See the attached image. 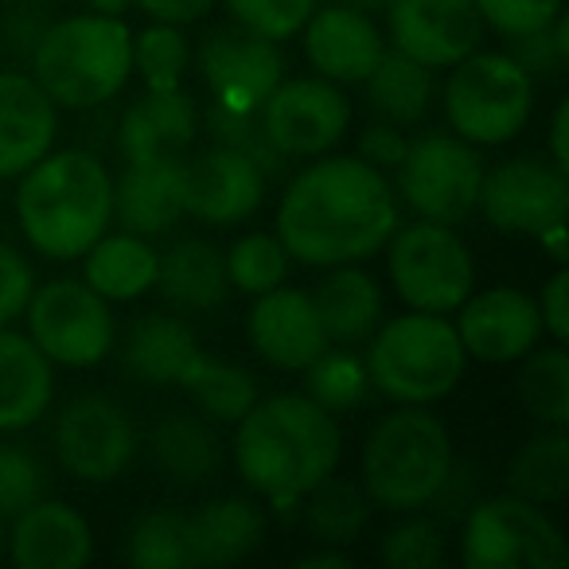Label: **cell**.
I'll return each mask as SVG.
<instances>
[{"mask_svg": "<svg viewBox=\"0 0 569 569\" xmlns=\"http://www.w3.org/2000/svg\"><path fill=\"white\" fill-rule=\"evenodd\" d=\"M59 106L32 74L0 71V180H17L56 144Z\"/></svg>", "mask_w": 569, "mask_h": 569, "instance_id": "7402d4cb", "label": "cell"}, {"mask_svg": "<svg viewBox=\"0 0 569 569\" xmlns=\"http://www.w3.org/2000/svg\"><path fill=\"white\" fill-rule=\"evenodd\" d=\"M126 558L137 569H191L188 515L183 511H149L133 522L126 542Z\"/></svg>", "mask_w": 569, "mask_h": 569, "instance_id": "74e56055", "label": "cell"}, {"mask_svg": "<svg viewBox=\"0 0 569 569\" xmlns=\"http://www.w3.org/2000/svg\"><path fill=\"white\" fill-rule=\"evenodd\" d=\"M4 542L20 569H82L94 553L90 522L48 496L12 519V535Z\"/></svg>", "mask_w": 569, "mask_h": 569, "instance_id": "603a6c76", "label": "cell"}, {"mask_svg": "<svg viewBox=\"0 0 569 569\" xmlns=\"http://www.w3.org/2000/svg\"><path fill=\"white\" fill-rule=\"evenodd\" d=\"M137 9L144 17L160 20V24H176V28H188L196 20H203L211 12L214 0H133Z\"/></svg>", "mask_w": 569, "mask_h": 569, "instance_id": "f907efd6", "label": "cell"}, {"mask_svg": "<svg viewBox=\"0 0 569 569\" xmlns=\"http://www.w3.org/2000/svg\"><path fill=\"white\" fill-rule=\"evenodd\" d=\"M269 176L250 157L214 144L188 160V214L211 222V227H234L258 214L266 203Z\"/></svg>", "mask_w": 569, "mask_h": 569, "instance_id": "d6986e66", "label": "cell"}, {"mask_svg": "<svg viewBox=\"0 0 569 569\" xmlns=\"http://www.w3.org/2000/svg\"><path fill=\"white\" fill-rule=\"evenodd\" d=\"M230 449L246 488L258 491L277 511H289L340 468L343 433L336 413L309 395H273L258 398L234 421Z\"/></svg>", "mask_w": 569, "mask_h": 569, "instance_id": "7a4b0ae2", "label": "cell"}, {"mask_svg": "<svg viewBox=\"0 0 569 569\" xmlns=\"http://www.w3.org/2000/svg\"><path fill=\"white\" fill-rule=\"evenodd\" d=\"M398 227V196L387 172L359 157H317L277 203V230L289 258L332 269L367 261Z\"/></svg>", "mask_w": 569, "mask_h": 569, "instance_id": "6da1fadb", "label": "cell"}, {"mask_svg": "<svg viewBox=\"0 0 569 569\" xmlns=\"http://www.w3.org/2000/svg\"><path fill=\"white\" fill-rule=\"evenodd\" d=\"M199 110L196 98L183 87L172 90H144L118 126V149L126 164L133 160H160V157H183L196 141Z\"/></svg>", "mask_w": 569, "mask_h": 569, "instance_id": "cb8c5ba5", "label": "cell"}, {"mask_svg": "<svg viewBox=\"0 0 569 569\" xmlns=\"http://www.w3.org/2000/svg\"><path fill=\"white\" fill-rule=\"evenodd\" d=\"M538 242H542L546 250H550V258L561 266V261H566V222H558V227L542 230V234H538Z\"/></svg>", "mask_w": 569, "mask_h": 569, "instance_id": "db71d44e", "label": "cell"}, {"mask_svg": "<svg viewBox=\"0 0 569 569\" xmlns=\"http://www.w3.org/2000/svg\"><path fill=\"white\" fill-rule=\"evenodd\" d=\"M160 253L133 230L102 234L82 253V277L106 301H137L157 284Z\"/></svg>", "mask_w": 569, "mask_h": 569, "instance_id": "f1b7e54d", "label": "cell"}, {"mask_svg": "<svg viewBox=\"0 0 569 569\" xmlns=\"http://www.w3.org/2000/svg\"><path fill=\"white\" fill-rule=\"evenodd\" d=\"M56 395L51 359L32 343V336L0 328V433H20L36 426Z\"/></svg>", "mask_w": 569, "mask_h": 569, "instance_id": "d4e9b609", "label": "cell"}, {"mask_svg": "<svg viewBox=\"0 0 569 569\" xmlns=\"http://www.w3.org/2000/svg\"><path fill=\"white\" fill-rule=\"evenodd\" d=\"M566 558L558 522L515 491L476 499L465 511L460 561L468 569H561Z\"/></svg>", "mask_w": 569, "mask_h": 569, "instance_id": "9c48e42d", "label": "cell"}, {"mask_svg": "<svg viewBox=\"0 0 569 569\" xmlns=\"http://www.w3.org/2000/svg\"><path fill=\"white\" fill-rule=\"evenodd\" d=\"M476 207L503 234L538 238L542 230L566 222V207H569L566 172L538 157L503 160L491 172L483 168Z\"/></svg>", "mask_w": 569, "mask_h": 569, "instance_id": "4fadbf2b", "label": "cell"}, {"mask_svg": "<svg viewBox=\"0 0 569 569\" xmlns=\"http://www.w3.org/2000/svg\"><path fill=\"white\" fill-rule=\"evenodd\" d=\"M191 63V43L183 28L152 20L144 32L133 36V67L149 90H172L183 82Z\"/></svg>", "mask_w": 569, "mask_h": 569, "instance_id": "ab89813d", "label": "cell"}, {"mask_svg": "<svg viewBox=\"0 0 569 569\" xmlns=\"http://www.w3.org/2000/svg\"><path fill=\"white\" fill-rule=\"evenodd\" d=\"M4 538L9 535H4V519H0V558H4Z\"/></svg>", "mask_w": 569, "mask_h": 569, "instance_id": "6f0895ef", "label": "cell"}, {"mask_svg": "<svg viewBox=\"0 0 569 569\" xmlns=\"http://www.w3.org/2000/svg\"><path fill=\"white\" fill-rule=\"evenodd\" d=\"M367 379L398 406H433L465 379V343L457 325L437 312H406L371 332Z\"/></svg>", "mask_w": 569, "mask_h": 569, "instance_id": "8992f818", "label": "cell"}, {"mask_svg": "<svg viewBox=\"0 0 569 569\" xmlns=\"http://www.w3.org/2000/svg\"><path fill=\"white\" fill-rule=\"evenodd\" d=\"M457 312V336L465 343V356L480 363H519L546 336L538 301L511 284L483 289V293L472 289Z\"/></svg>", "mask_w": 569, "mask_h": 569, "instance_id": "e0dca14e", "label": "cell"}, {"mask_svg": "<svg viewBox=\"0 0 569 569\" xmlns=\"http://www.w3.org/2000/svg\"><path fill=\"white\" fill-rule=\"evenodd\" d=\"M43 496H48L43 460L24 445H0V519L12 522Z\"/></svg>", "mask_w": 569, "mask_h": 569, "instance_id": "60d3db41", "label": "cell"}, {"mask_svg": "<svg viewBox=\"0 0 569 569\" xmlns=\"http://www.w3.org/2000/svg\"><path fill=\"white\" fill-rule=\"evenodd\" d=\"M266 538V515L242 496L211 499L188 515V542L196 566H234Z\"/></svg>", "mask_w": 569, "mask_h": 569, "instance_id": "4316f807", "label": "cell"}, {"mask_svg": "<svg viewBox=\"0 0 569 569\" xmlns=\"http://www.w3.org/2000/svg\"><path fill=\"white\" fill-rule=\"evenodd\" d=\"M507 56L522 67L527 74H558L561 67L569 63V24L566 17H553L546 28H535V32L511 36V51Z\"/></svg>", "mask_w": 569, "mask_h": 569, "instance_id": "f6af8a7d", "label": "cell"}, {"mask_svg": "<svg viewBox=\"0 0 569 569\" xmlns=\"http://www.w3.org/2000/svg\"><path fill=\"white\" fill-rule=\"evenodd\" d=\"M246 340L277 371H305L328 348V332L320 325L312 293L284 289V284L253 297L250 317H246Z\"/></svg>", "mask_w": 569, "mask_h": 569, "instance_id": "ac0fdd59", "label": "cell"}, {"mask_svg": "<svg viewBox=\"0 0 569 569\" xmlns=\"http://www.w3.org/2000/svg\"><path fill=\"white\" fill-rule=\"evenodd\" d=\"M133 74V32L121 17L82 12L43 28L32 48V79L63 110H94Z\"/></svg>", "mask_w": 569, "mask_h": 569, "instance_id": "277c9868", "label": "cell"}, {"mask_svg": "<svg viewBox=\"0 0 569 569\" xmlns=\"http://www.w3.org/2000/svg\"><path fill=\"white\" fill-rule=\"evenodd\" d=\"M382 561L395 569H429L445 561V535L433 519H406L382 538Z\"/></svg>", "mask_w": 569, "mask_h": 569, "instance_id": "ee69618b", "label": "cell"}, {"mask_svg": "<svg viewBox=\"0 0 569 569\" xmlns=\"http://www.w3.org/2000/svg\"><path fill=\"white\" fill-rule=\"evenodd\" d=\"M199 340L180 317L149 312L126 336V371H133L149 387H180L183 371L199 356Z\"/></svg>", "mask_w": 569, "mask_h": 569, "instance_id": "f546056e", "label": "cell"}, {"mask_svg": "<svg viewBox=\"0 0 569 569\" xmlns=\"http://www.w3.org/2000/svg\"><path fill=\"white\" fill-rule=\"evenodd\" d=\"M535 110V74L507 51H472L445 82V118L472 144H507Z\"/></svg>", "mask_w": 569, "mask_h": 569, "instance_id": "52a82bcc", "label": "cell"}, {"mask_svg": "<svg viewBox=\"0 0 569 569\" xmlns=\"http://www.w3.org/2000/svg\"><path fill=\"white\" fill-rule=\"evenodd\" d=\"M317 0H227V12L234 24L250 28V32L266 36V40L281 43L297 36L309 24Z\"/></svg>", "mask_w": 569, "mask_h": 569, "instance_id": "7bdbcfd3", "label": "cell"}, {"mask_svg": "<svg viewBox=\"0 0 569 569\" xmlns=\"http://www.w3.org/2000/svg\"><path fill=\"white\" fill-rule=\"evenodd\" d=\"M398 172V196L418 219L429 222H465L476 211L483 180L480 144L457 133H426L406 144Z\"/></svg>", "mask_w": 569, "mask_h": 569, "instance_id": "30bf717a", "label": "cell"}, {"mask_svg": "<svg viewBox=\"0 0 569 569\" xmlns=\"http://www.w3.org/2000/svg\"><path fill=\"white\" fill-rule=\"evenodd\" d=\"M343 566H351V558L340 550H317V553L297 558V569H343Z\"/></svg>", "mask_w": 569, "mask_h": 569, "instance_id": "f5cc1de1", "label": "cell"}, {"mask_svg": "<svg viewBox=\"0 0 569 569\" xmlns=\"http://www.w3.org/2000/svg\"><path fill=\"white\" fill-rule=\"evenodd\" d=\"M149 449L152 460L180 483L207 480L222 465L219 433L203 418H196V413H172V418L157 421V429L149 437Z\"/></svg>", "mask_w": 569, "mask_h": 569, "instance_id": "1f68e13d", "label": "cell"}, {"mask_svg": "<svg viewBox=\"0 0 569 569\" xmlns=\"http://www.w3.org/2000/svg\"><path fill=\"white\" fill-rule=\"evenodd\" d=\"M305 503V527L320 546H348L359 538V530L371 519V499L363 488L348 480H336V472L328 480H320Z\"/></svg>", "mask_w": 569, "mask_h": 569, "instance_id": "d590c367", "label": "cell"}, {"mask_svg": "<svg viewBox=\"0 0 569 569\" xmlns=\"http://www.w3.org/2000/svg\"><path fill=\"white\" fill-rule=\"evenodd\" d=\"M188 214V160H133L113 183V219L141 238L164 234Z\"/></svg>", "mask_w": 569, "mask_h": 569, "instance_id": "44dd1931", "label": "cell"}, {"mask_svg": "<svg viewBox=\"0 0 569 569\" xmlns=\"http://www.w3.org/2000/svg\"><path fill=\"white\" fill-rule=\"evenodd\" d=\"M371 390L367 363L348 348V343H328L309 367H305V395L328 413H343L359 406Z\"/></svg>", "mask_w": 569, "mask_h": 569, "instance_id": "8d00e7d4", "label": "cell"}, {"mask_svg": "<svg viewBox=\"0 0 569 569\" xmlns=\"http://www.w3.org/2000/svg\"><path fill=\"white\" fill-rule=\"evenodd\" d=\"M367 102L382 121L406 129L413 121L426 118L429 102H433V71L413 63L402 51H382L379 67L363 79Z\"/></svg>", "mask_w": 569, "mask_h": 569, "instance_id": "4dcf8cb0", "label": "cell"}, {"mask_svg": "<svg viewBox=\"0 0 569 569\" xmlns=\"http://www.w3.org/2000/svg\"><path fill=\"white\" fill-rule=\"evenodd\" d=\"M199 74L219 106L238 113H258L269 90L284 79V56L273 40L242 24L214 28L196 51Z\"/></svg>", "mask_w": 569, "mask_h": 569, "instance_id": "9a60e30c", "label": "cell"}, {"mask_svg": "<svg viewBox=\"0 0 569 569\" xmlns=\"http://www.w3.org/2000/svg\"><path fill=\"white\" fill-rule=\"evenodd\" d=\"M152 289H160V297L180 312L219 309L230 293L222 250L207 242V238H180V242H172L160 253Z\"/></svg>", "mask_w": 569, "mask_h": 569, "instance_id": "484cf974", "label": "cell"}, {"mask_svg": "<svg viewBox=\"0 0 569 569\" xmlns=\"http://www.w3.org/2000/svg\"><path fill=\"white\" fill-rule=\"evenodd\" d=\"M17 219L43 258H82L110 230L113 176L87 149L48 152L20 176Z\"/></svg>", "mask_w": 569, "mask_h": 569, "instance_id": "3957f363", "label": "cell"}, {"mask_svg": "<svg viewBox=\"0 0 569 569\" xmlns=\"http://www.w3.org/2000/svg\"><path fill=\"white\" fill-rule=\"evenodd\" d=\"M550 164L569 172V102H558L550 121Z\"/></svg>", "mask_w": 569, "mask_h": 569, "instance_id": "816d5d0a", "label": "cell"}, {"mask_svg": "<svg viewBox=\"0 0 569 569\" xmlns=\"http://www.w3.org/2000/svg\"><path fill=\"white\" fill-rule=\"evenodd\" d=\"M452 437L426 406H398L363 445V491L375 507L413 515L437 499L452 472Z\"/></svg>", "mask_w": 569, "mask_h": 569, "instance_id": "5b68a950", "label": "cell"}, {"mask_svg": "<svg viewBox=\"0 0 569 569\" xmlns=\"http://www.w3.org/2000/svg\"><path fill=\"white\" fill-rule=\"evenodd\" d=\"M32 289H36V273L28 266V258L0 242V328L12 325L17 317H24Z\"/></svg>", "mask_w": 569, "mask_h": 569, "instance_id": "7dc6e473", "label": "cell"}, {"mask_svg": "<svg viewBox=\"0 0 569 569\" xmlns=\"http://www.w3.org/2000/svg\"><path fill=\"white\" fill-rule=\"evenodd\" d=\"M566 297H569V273L566 269H553V277L542 284V297H538V317H542V328L553 343H566L569 340V309H566Z\"/></svg>", "mask_w": 569, "mask_h": 569, "instance_id": "681fc988", "label": "cell"}, {"mask_svg": "<svg viewBox=\"0 0 569 569\" xmlns=\"http://www.w3.org/2000/svg\"><path fill=\"white\" fill-rule=\"evenodd\" d=\"M312 301H317L328 343L356 348V343L371 340V332L382 325V289L371 273L359 269V261L328 269V277L317 284Z\"/></svg>", "mask_w": 569, "mask_h": 569, "instance_id": "83f0119b", "label": "cell"}, {"mask_svg": "<svg viewBox=\"0 0 569 569\" xmlns=\"http://www.w3.org/2000/svg\"><path fill=\"white\" fill-rule=\"evenodd\" d=\"M387 36L395 51L429 71H441L480 48L483 20L472 0H390Z\"/></svg>", "mask_w": 569, "mask_h": 569, "instance_id": "2e32d148", "label": "cell"}, {"mask_svg": "<svg viewBox=\"0 0 569 569\" xmlns=\"http://www.w3.org/2000/svg\"><path fill=\"white\" fill-rule=\"evenodd\" d=\"M507 491L530 499V503H561L569 496V437L566 429H546V433L522 441V449L507 465Z\"/></svg>", "mask_w": 569, "mask_h": 569, "instance_id": "d6a6232c", "label": "cell"}, {"mask_svg": "<svg viewBox=\"0 0 569 569\" xmlns=\"http://www.w3.org/2000/svg\"><path fill=\"white\" fill-rule=\"evenodd\" d=\"M180 390H188V395L196 398L203 418L227 421V426H234V421L258 402V382H253V375L234 363L211 359L207 351H199V356L191 359V367L180 379Z\"/></svg>", "mask_w": 569, "mask_h": 569, "instance_id": "836d02e7", "label": "cell"}, {"mask_svg": "<svg viewBox=\"0 0 569 569\" xmlns=\"http://www.w3.org/2000/svg\"><path fill=\"white\" fill-rule=\"evenodd\" d=\"M137 426L113 398L79 395L63 406L56 421L59 465L87 483H110L133 465Z\"/></svg>", "mask_w": 569, "mask_h": 569, "instance_id": "5bb4252c", "label": "cell"}, {"mask_svg": "<svg viewBox=\"0 0 569 569\" xmlns=\"http://www.w3.org/2000/svg\"><path fill=\"white\" fill-rule=\"evenodd\" d=\"M406 144H410V137H406L398 126H390V121H382V126H371L363 137H359V160H367L371 168L387 172V168L402 164Z\"/></svg>", "mask_w": 569, "mask_h": 569, "instance_id": "c3c4849f", "label": "cell"}, {"mask_svg": "<svg viewBox=\"0 0 569 569\" xmlns=\"http://www.w3.org/2000/svg\"><path fill=\"white\" fill-rule=\"evenodd\" d=\"M301 32L312 71L328 82H363L387 51V40H382L371 12L351 9V4L312 9Z\"/></svg>", "mask_w": 569, "mask_h": 569, "instance_id": "ffe728a7", "label": "cell"}, {"mask_svg": "<svg viewBox=\"0 0 569 569\" xmlns=\"http://www.w3.org/2000/svg\"><path fill=\"white\" fill-rule=\"evenodd\" d=\"M258 121L266 129L269 144L284 160H309L325 157L328 149L343 141L351 126V106L343 98L340 82H328L320 74L289 82L281 79L261 102Z\"/></svg>", "mask_w": 569, "mask_h": 569, "instance_id": "7c38bea8", "label": "cell"}, {"mask_svg": "<svg viewBox=\"0 0 569 569\" xmlns=\"http://www.w3.org/2000/svg\"><path fill=\"white\" fill-rule=\"evenodd\" d=\"M483 24H491L499 36H522L546 28L561 12V0H472Z\"/></svg>", "mask_w": 569, "mask_h": 569, "instance_id": "bcb514c9", "label": "cell"}, {"mask_svg": "<svg viewBox=\"0 0 569 569\" xmlns=\"http://www.w3.org/2000/svg\"><path fill=\"white\" fill-rule=\"evenodd\" d=\"M207 129H211L214 144H227V149L250 157L266 176H277L284 168V157L269 144L258 113H238V110H227V106L214 102L211 113H207Z\"/></svg>", "mask_w": 569, "mask_h": 569, "instance_id": "b9f144b4", "label": "cell"}, {"mask_svg": "<svg viewBox=\"0 0 569 569\" xmlns=\"http://www.w3.org/2000/svg\"><path fill=\"white\" fill-rule=\"evenodd\" d=\"M20 4H40V0H20Z\"/></svg>", "mask_w": 569, "mask_h": 569, "instance_id": "680465c9", "label": "cell"}, {"mask_svg": "<svg viewBox=\"0 0 569 569\" xmlns=\"http://www.w3.org/2000/svg\"><path fill=\"white\" fill-rule=\"evenodd\" d=\"M390 284L413 312L449 317L476 289V261L468 242L449 222L418 219L410 227L398 222L387 238Z\"/></svg>", "mask_w": 569, "mask_h": 569, "instance_id": "ba28073f", "label": "cell"}, {"mask_svg": "<svg viewBox=\"0 0 569 569\" xmlns=\"http://www.w3.org/2000/svg\"><path fill=\"white\" fill-rule=\"evenodd\" d=\"M332 4H351V9H363V12H382L390 0H332Z\"/></svg>", "mask_w": 569, "mask_h": 569, "instance_id": "9f6ffc18", "label": "cell"}, {"mask_svg": "<svg viewBox=\"0 0 569 569\" xmlns=\"http://www.w3.org/2000/svg\"><path fill=\"white\" fill-rule=\"evenodd\" d=\"M222 261H227L230 289H238L246 297H258L266 289H277V284L289 281V261L293 258H289V250H284L277 234L250 230V234H242L222 253Z\"/></svg>", "mask_w": 569, "mask_h": 569, "instance_id": "f35d334b", "label": "cell"}, {"mask_svg": "<svg viewBox=\"0 0 569 569\" xmlns=\"http://www.w3.org/2000/svg\"><path fill=\"white\" fill-rule=\"evenodd\" d=\"M522 410L553 429L569 426V356L566 343L535 348L522 356V371L515 379Z\"/></svg>", "mask_w": 569, "mask_h": 569, "instance_id": "e575fe53", "label": "cell"}, {"mask_svg": "<svg viewBox=\"0 0 569 569\" xmlns=\"http://www.w3.org/2000/svg\"><path fill=\"white\" fill-rule=\"evenodd\" d=\"M90 12H102V17H121V12L133 4V0H82Z\"/></svg>", "mask_w": 569, "mask_h": 569, "instance_id": "11a10c76", "label": "cell"}, {"mask_svg": "<svg viewBox=\"0 0 569 569\" xmlns=\"http://www.w3.org/2000/svg\"><path fill=\"white\" fill-rule=\"evenodd\" d=\"M28 336L63 367H98L113 351V312L87 281H48L28 297Z\"/></svg>", "mask_w": 569, "mask_h": 569, "instance_id": "8fae6325", "label": "cell"}]
</instances>
